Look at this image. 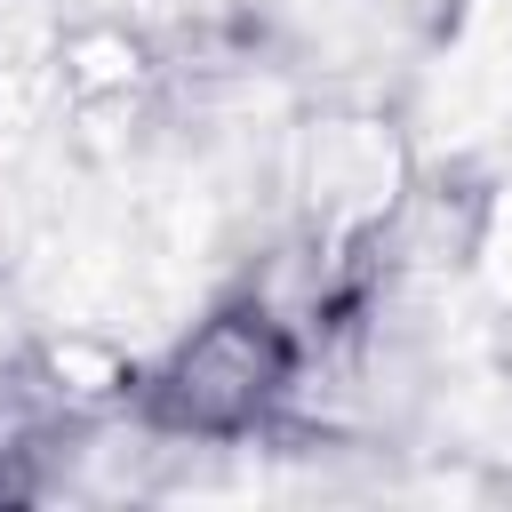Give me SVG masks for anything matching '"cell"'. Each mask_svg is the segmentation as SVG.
I'll return each mask as SVG.
<instances>
[{
	"label": "cell",
	"instance_id": "cell-1",
	"mask_svg": "<svg viewBox=\"0 0 512 512\" xmlns=\"http://www.w3.org/2000/svg\"><path fill=\"white\" fill-rule=\"evenodd\" d=\"M304 376V336L264 304V296H240L224 312H208L144 384V424L168 432V440H248L264 432L288 392Z\"/></svg>",
	"mask_w": 512,
	"mask_h": 512
}]
</instances>
